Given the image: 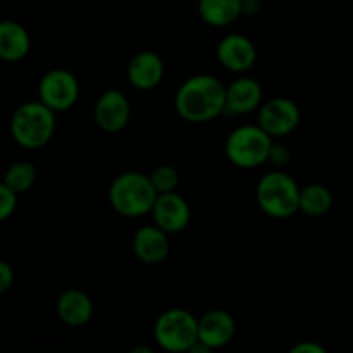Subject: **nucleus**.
<instances>
[{
    "mask_svg": "<svg viewBox=\"0 0 353 353\" xmlns=\"http://www.w3.org/2000/svg\"><path fill=\"white\" fill-rule=\"evenodd\" d=\"M159 193L150 181V176L138 171L117 174L109 186V202L123 217L137 219L152 212Z\"/></svg>",
    "mask_w": 353,
    "mask_h": 353,
    "instance_id": "3",
    "label": "nucleus"
},
{
    "mask_svg": "<svg viewBox=\"0 0 353 353\" xmlns=\"http://www.w3.org/2000/svg\"><path fill=\"white\" fill-rule=\"evenodd\" d=\"M300 107L288 97L265 100L257 114V124L274 140L292 134L300 124Z\"/></svg>",
    "mask_w": 353,
    "mask_h": 353,
    "instance_id": "8",
    "label": "nucleus"
},
{
    "mask_svg": "<svg viewBox=\"0 0 353 353\" xmlns=\"http://www.w3.org/2000/svg\"><path fill=\"white\" fill-rule=\"evenodd\" d=\"M165 65L161 55L152 50H141L130 61L126 69L128 81L133 88L148 92L161 85L164 79Z\"/></svg>",
    "mask_w": 353,
    "mask_h": 353,
    "instance_id": "14",
    "label": "nucleus"
},
{
    "mask_svg": "<svg viewBox=\"0 0 353 353\" xmlns=\"http://www.w3.org/2000/svg\"><path fill=\"white\" fill-rule=\"evenodd\" d=\"M78 97L79 83L68 69H50L38 83V100L57 114L74 107Z\"/></svg>",
    "mask_w": 353,
    "mask_h": 353,
    "instance_id": "7",
    "label": "nucleus"
},
{
    "mask_svg": "<svg viewBox=\"0 0 353 353\" xmlns=\"http://www.w3.org/2000/svg\"><path fill=\"white\" fill-rule=\"evenodd\" d=\"M131 117V105L121 90L109 88L97 99L93 107L95 124L105 133H119L128 126Z\"/></svg>",
    "mask_w": 353,
    "mask_h": 353,
    "instance_id": "9",
    "label": "nucleus"
},
{
    "mask_svg": "<svg viewBox=\"0 0 353 353\" xmlns=\"http://www.w3.org/2000/svg\"><path fill=\"white\" fill-rule=\"evenodd\" d=\"M154 338L165 353H186L199 341V317L179 307L164 310L155 321Z\"/></svg>",
    "mask_w": 353,
    "mask_h": 353,
    "instance_id": "6",
    "label": "nucleus"
},
{
    "mask_svg": "<svg viewBox=\"0 0 353 353\" xmlns=\"http://www.w3.org/2000/svg\"><path fill=\"white\" fill-rule=\"evenodd\" d=\"M217 61L224 69L236 74L250 71L257 61V48L254 41L240 33H230L217 43Z\"/></svg>",
    "mask_w": 353,
    "mask_h": 353,
    "instance_id": "10",
    "label": "nucleus"
},
{
    "mask_svg": "<svg viewBox=\"0 0 353 353\" xmlns=\"http://www.w3.org/2000/svg\"><path fill=\"white\" fill-rule=\"evenodd\" d=\"M148 176H150L152 185H154V188L157 190L159 195H162V193L176 192L179 186V181H181L178 169L172 168V165L169 164L157 165V168H155Z\"/></svg>",
    "mask_w": 353,
    "mask_h": 353,
    "instance_id": "21",
    "label": "nucleus"
},
{
    "mask_svg": "<svg viewBox=\"0 0 353 353\" xmlns=\"http://www.w3.org/2000/svg\"><path fill=\"white\" fill-rule=\"evenodd\" d=\"M128 353H157L154 348H150L148 345H137V347L131 348Z\"/></svg>",
    "mask_w": 353,
    "mask_h": 353,
    "instance_id": "28",
    "label": "nucleus"
},
{
    "mask_svg": "<svg viewBox=\"0 0 353 353\" xmlns=\"http://www.w3.org/2000/svg\"><path fill=\"white\" fill-rule=\"evenodd\" d=\"M57 316L65 326H85L93 316L92 299L81 290H68L57 300Z\"/></svg>",
    "mask_w": 353,
    "mask_h": 353,
    "instance_id": "16",
    "label": "nucleus"
},
{
    "mask_svg": "<svg viewBox=\"0 0 353 353\" xmlns=\"http://www.w3.org/2000/svg\"><path fill=\"white\" fill-rule=\"evenodd\" d=\"M31 50V37L23 24L2 21L0 24V57L6 62H19Z\"/></svg>",
    "mask_w": 353,
    "mask_h": 353,
    "instance_id": "17",
    "label": "nucleus"
},
{
    "mask_svg": "<svg viewBox=\"0 0 353 353\" xmlns=\"http://www.w3.org/2000/svg\"><path fill=\"white\" fill-rule=\"evenodd\" d=\"M57 112L40 100L24 102L10 117V134L19 147L38 150L54 138L57 130Z\"/></svg>",
    "mask_w": 353,
    "mask_h": 353,
    "instance_id": "2",
    "label": "nucleus"
},
{
    "mask_svg": "<svg viewBox=\"0 0 353 353\" xmlns=\"http://www.w3.org/2000/svg\"><path fill=\"white\" fill-rule=\"evenodd\" d=\"M199 14L212 28H226L243 14V0H199Z\"/></svg>",
    "mask_w": 353,
    "mask_h": 353,
    "instance_id": "18",
    "label": "nucleus"
},
{
    "mask_svg": "<svg viewBox=\"0 0 353 353\" xmlns=\"http://www.w3.org/2000/svg\"><path fill=\"white\" fill-rule=\"evenodd\" d=\"M262 103L264 88L250 76H240L226 86V116H245L261 109Z\"/></svg>",
    "mask_w": 353,
    "mask_h": 353,
    "instance_id": "12",
    "label": "nucleus"
},
{
    "mask_svg": "<svg viewBox=\"0 0 353 353\" xmlns=\"http://www.w3.org/2000/svg\"><path fill=\"white\" fill-rule=\"evenodd\" d=\"M290 161H292V152L288 150V147L285 143L274 141L271 147V152H269V164L274 169H283Z\"/></svg>",
    "mask_w": 353,
    "mask_h": 353,
    "instance_id": "23",
    "label": "nucleus"
},
{
    "mask_svg": "<svg viewBox=\"0 0 353 353\" xmlns=\"http://www.w3.org/2000/svg\"><path fill=\"white\" fill-rule=\"evenodd\" d=\"M131 248H133L134 257L143 264H161L168 259L169 250H171L169 234L157 224H145L134 231Z\"/></svg>",
    "mask_w": 353,
    "mask_h": 353,
    "instance_id": "13",
    "label": "nucleus"
},
{
    "mask_svg": "<svg viewBox=\"0 0 353 353\" xmlns=\"http://www.w3.org/2000/svg\"><path fill=\"white\" fill-rule=\"evenodd\" d=\"M333 193L321 183H310L303 186L300 193V212L309 217H321L333 207Z\"/></svg>",
    "mask_w": 353,
    "mask_h": 353,
    "instance_id": "19",
    "label": "nucleus"
},
{
    "mask_svg": "<svg viewBox=\"0 0 353 353\" xmlns=\"http://www.w3.org/2000/svg\"><path fill=\"white\" fill-rule=\"evenodd\" d=\"M236 321L228 310L214 309L199 317V340L217 350L233 341Z\"/></svg>",
    "mask_w": 353,
    "mask_h": 353,
    "instance_id": "15",
    "label": "nucleus"
},
{
    "mask_svg": "<svg viewBox=\"0 0 353 353\" xmlns=\"http://www.w3.org/2000/svg\"><path fill=\"white\" fill-rule=\"evenodd\" d=\"M174 109L186 123H210L226 109V85L212 74L190 76L176 90Z\"/></svg>",
    "mask_w": 353,
    "mask_h": 353,
    "instance_id": "1",
    "label": "nucleus"
},
{
    "mask_svg": "<svg viewBox=\"0 0 353 353\" xmlns=\"http://www.w3.org/2000/svg\"><path fill=\"white\" fill-rule=\"evenodd\" d=\"M34 181H37V168L28 161H17L7 168L2 183L23 195L33 188Z\"/></svg>",
    "mask_w": 353,
    "mask_h": 353,
    "instance_id": "20",
    "label": "nucleus"
},
{
    "mask_svg": "<svg viewBox=\"0 0 353 353\" xmlns=\"http://www.w3.org/2000/svg\"><path fill=\"white\" fill-rule=\"evenodd\" d=\"M274 138L259 124H243L228 134L224 152L234 168L257 169L269 159Z\"/></svg>",
    "mask_w": 353,
    "mask_h": 353,
    "instance_id": "5",
    "label": "nucleus"
},
{
    "mask_svg": "<svg viewBox=\"0 0 353 353\" xmlns=\"http://www.w3.org/2000/svg\"><path fill=\"white\" fill-rule=\"evenodd\" d=\"M300 193L302 188L293 176L283 169H274L259 179L255 200L265 216L272 219H288L300 212Z\"/></svg>",
    "mask_w": 353,
    "mask_h": 353,
    "instance_id": "4",
    "label": "nucleus"
},
{
    "mask_svg": "<svg viewBox=\"0 0 353 353\" xmlns=\"http://www.w3.org/2000/svg\"><path fill=\"white\" fill-rule=\"evenodd\" d=\"M288 353H327V350L317 341H300L293 345Z\"/></svg>",
    "mask_w": 353,
    "mask_h": 353,
    "instance_id": "24",
    "label": "nucleus"
},
{
    "mask_svg": "<svg viewBox=\"0 0 353 353\" xmlns=\"http://www.w3.org/2000/svg\"><path fill=\"white\" fill-rule=\"evenodd\" d=\"M14 283V269L7 262H0V293H6Z\"/></svg>",
    "mask_w": 353,
    "mask_h": 353,
    "instance_id": "25",
    "label": "nucleus"
},
{
    "mask_svg": "<svg viewBox=\"0 0 353 353\" xmlns=\"http://www.w3.org/2000/svg\"><path fill=\"white\" fill-rule=\"evenodd\" d=\"M261 10V0H243L245 14H257Z\"/></svg>",
    "mask_w": 353,
    "mask_h": 353,
    "instance_id": "26",
    "label": "nucleus"
},
{
    "mask_svg": "<svg viewBox=\"0 0 353 353\" xmlns=\"http://www.w3.org/2000/svg\"><path fill=\"white\" fill-rule=\"evenodd\" d=\"M186 353H214V348H210L209 345L202 343V341L199 340Z\"/></svg>",
    "mask_w": 353,
    "mask_h": 353,
    "instance_id": "27",
    "label": "nucleus"
},
{
    "mask_svg": "<svg viewBox=\"0 0 353 353\" xmlns=\"http://www.w3.org/2000/svg\"><path fill=\"white\" fill-rule=\"evenodd\" d=\"M17 196L19 193L14 192L7 185H0V219L7 221L17 209Z\"/></svg>",
    "mask_w": 353,
    "mask_h": 353,
    "instance_id": "22",
    "label": "nucleus"
},
{
    "mask_svg": "<svg viewBox=\"0 0 353 353\" xmlns=\"http://www.w3.org/2000/svg\"><path fill=\"white\" fill-rule=\"evenodd\" d=\"M150 214L154 217V224H157L168 234L181 233L192 221L188 202L178 192L159 195Z\"/></svg>",
    "mask_w": 353,
    "mask_h": 353,
    "instance_id": "11",
    "label": "nucleus"
}]
</instances>
